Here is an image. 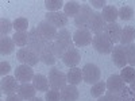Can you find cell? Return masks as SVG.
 <instances>
[{
  "label": "cell",
  "instance_id": "obj_2",
  "mask_svg": "<svg viewBox=\"0 0 135 101\" xmlns=\"http://www.w3.org/2000/svg\"><path fill=\"white\" fill-rule=\"evenodd\" d=\"M49 82H50V89L53 90H62V89L68 85V77L64 74L57 67H53L49 72Z\"/></svg>",
  "mask_w": 135,
  "mask_h": 101
},
{
  "label": "cell",
  "instance_id": "obj_27",
  "mask_svg": "<svg viewBox=\"0 0 135 101\" xmlns=\"http://www.w3.org/2000/svg\"><path fill=\"white\" fill-rule=\"evenodd\" d=\"M105 92H107V84H105L104 81H99L97 84L92 85V89H91L92 97L99 98V97H101V96H104Z\"/></svg>",
  "mask_w": 135,
  "mask_h": 101
},
{
  "label": "cell",
  "instance_id": "obj_19",
  "mask_svg": "<svg viewBox=\"0 0 135 101\" xmlns=\"http://www.w3.org/2000/svg\"><path fill=\"white\" fill-rule=\"evenodd\" d=\"M55 42L62 44L65 49H70V47H73V35H70V32L66 28L58 30V34L55 37Z\"/></svg>",
  "mask_w": 135,
  "mask_h": 101
},
{
  "label": "cell",
  "instance_id": "obj_40",
  "mask_svg": "<svg viewBox=\"0 0 135 101\" xmlns=\"http://www.w3.org/2000/svg\"><path fill=\"white\" fill-rule=\"evenodd\" d=\"M89 4H92V7H95V8H104L107 2L105 0H91Z\"/></svg>",
  "mask_w": 135,
  "mask_h": 101
},
{
  "label": "cell",
  "instance_id": "obj_38",
  "mask_svg": "<svg viewBox=\"0 0 135 101\" xmlns=\"http://www.w3.org/2000/svg\"><path fill=\"white\" fill-rule=\"evenodd\" d=\"M53 50H54V54H55V57L57 58H62V55L65 54V51L68 50V49H65L62 44H60L58 42H53Z\"/></svg>",
  "mask_w": 135,
  "mask_h": 101
},
{
  "label": "cell",
  "instance_id": "obj_22",
  "mask_svg": "<svg viewBox=\"0 0 135 101\" xmlns=\"http://www.w3.org/2000/svg\"><path fill=\"white\" fill-rule=\"evenodd\" d=\"M15 50V42L9 37H2L0 38V54L3 55H9Z\"/></svg>",
  "mask_w": 135,
  "mask_h": 101
},
{
  "label": "cell",
  "instance_id": "obj_20",
  "mask_svg": "<svg viewBox=\"0 0 135 101\" xmlns=\"http://www.w3.org/2000/svg\"><path fill=\"white\" fill-rule=\"evenodd\" d=\"M32 85L34 88L37 89L38 92H49V88H50V82H49V78L45 77L43 74H35L32 78Z\"/></svg>",
  "mask_w": 135,
  "mask_h": 101
},
{
  "label": "cell",
  "instance_id": "obj_4",
  "mask_svg": "<svg viewBox=\"0 0 135 101\" xmlns=\"http://www.w3.org/2000/svg\"><path fill=\"white\" fill-rule=\"evenodd\" d=\"M95 11H92V8L89 6H83L78 15L74 18V24L77 27V30H88L89 26V22L92 19Z\"/></svg>",
  "mask_w": 135,
  "mask_h": 101
},
{
  "label": "cell",
  "instance_id": "obj_24",
  "mask_svg": "<svg viewBox=\"0 0 135 101\" xmlns=\"http://www.w3.org/2000/svg\"><path fill=\"white\" fill-rule=\"evenodd\" d=\"M135 39V27L126 26L122 28V35H120V44L122 46H127L130 43H134Z\"/></svg>",
  "mask_w": 135,
  "mask_h": 101
},
{
  "label": "cell",
  "instance_id": "obj_25",
  "mask_svg": "<svg viewBox=\"0 0 135 101\" xmlns=\"http://www.w3.org/2000/svg\"><path fill=\"white\" fill-rule=\"evenodd\" d=\"M81 4L78 2H74V0H69V2H66L65 6H64V14L68 16V18H76L78 15V12H80L81 9Z\"/></svg>",
  "mask_w": 135,
  "mask_h": 101
},
{
  "label": "cell",
  "instance_id": "obj_14",
  "mask_svg": "<svg viewBox=\"0 0 135 101\" xmlns=\"http://www.w3.org/2000/svg\"><path fill=\"white\" fill-rule=\"evenodd\" d=\"M105 37L112 42V43H118L120 42V35H122V27L120 24H118L116 22L115 23H107L105 27H104V31Z\"/></svg>",
  "mask_w": 135,
  "mask_h": 101
},
{
  "label": "cell",
  "instance_id": "obj_39",
  "mask_svg": "<svg viewBox=\"0 0 135 101\" xmlns=\"http://www.w3.org/2000/svg\"><path fill=\"white\" fill-rule=\"evenodd\" d=\"M9 72H11L9 62H7V61H2V62H0V74H2V77H6Z\"/></svg>",
  "mask_w": 135,
  "mask_h": 101
},
{
  "label": "cell",
  "instance_id": "obj_35",
  "mask_svg": "<svg viewBox=\"0 0 135 101\" xmlns=\"http://www.w3.org/2000/svg\"><path fill=\"white\" fill-rule=\"evenodd\" d=\"M132 16H134V9H132V7H130V6H123V7L119 9V18H120L122 20H130V19H132Z\"/></svg>",
  "mask_w": 135,
  "mask_h": 101
},
{
  "label": "cell",
  "instance_id": "obj_3",
  "mask_svg": "<svg viewBox=\"0 0 135 101\" xmlns=\"http://www.w3.org/2000/svg\"><path fill=\"white\" fill-rule=\"evenodd\" d=\"M16 57H18V61L22 63V65H27V66H35L38 63L39 59V54H37L32 49H30L28 46L27 47H22L18 50L16 53Z\"/></svg>",
  "mask_w": 135,
  "mask_h": 101
},
{
  "label": "cell",
  "instance_id": "obj_16",
  "mask_svg": "<svg viewBox=\"0 0 135 101\" xmlns=\"http://www.w3.org/2000/svg\"><path fill=\"white\" fill-rule=\"evenodd\" d=\"M105 24L107 23H105V20L103 19V16H101V14L100 12H93L92 19H91V22H89L88 30L96 35V34H100V32L104 31Z\"/></svg>",
  "mask_w": 135,
  "mask_h": 101
},
{
  "label": "cell",
  "instance_id": "obj_18",
  "mask_svg": "<svg viewBox=\"0 0 135 101\" xmlns=\"http://www.w3.org/2000/svg\"><path fill=\"white\" fill-rule=\"evenodd\" d=\"M61 101H77L80 97L78 89L74 85H66L62 90H60Z\"/></svg>",
  "mask_w": 135,
  "mask_h": 101
},
{
  "label": "cell",
  "instance_id": "obj_21",
  "mask_svg": "<svg viewBox=\"0 0 135 101\" xmlns=\"http://www.w3.org/2000/svg\"><path fill=\"white\" fill-rule=\"evenodd\" d=\"M18 94H19L22 98H23V100L30 101L31 98L35 97V94H37V89L34 88V85L30 84V82H27V84H20L19 90H18Z\"/></svg>",
  "mask_w": 135,
  "mask_h": 101
},
{
  "label": "cell",
  "instance_id": "obj_9",
  "mask_svg": "<svg viewBox=\"0 0 135 101\" xmlns=\"http://www.w3.org/2000/svg\"><path fill=\"white\" fill-rule=\"evenodd\" d=\"M19 81L15 77L11 75H6L2 78V82H0V88H2V93L11 96V94H16L19 90Z\"/></svg>",
  "mask_w": 135,
  "mask_h": 101
},
{
  "label": "cell",
  "instance_id": "obj_37",
  "mask_svg": "<svg viewBox=\"0 0 135 101\" xmlns=\"http://www.w3.org/2000/svg\"><path fill=\"white\" fill-rule=\"evenodd\" d=\"M97 101H122V100H120L119 94H116V93H111V92L107 90L104 96H101V97L97 98Z\"/></svg>",
  "mask_w": 135,
  "mask_h": 101
},
{
  "label": "cell",
  "instance_id": "obj_32",
  "mask_svg": "<svg viewBox=\"0 0 135 101\" xmlns=\"http://www.w3.org/2000/svg\"><path fill=\"white\" fill-rule=\"evenodd\" d=\"M126 57H127V63L130 66H135V43H130L127 46H124Z\"/></svg>",
  "mask_w": 135,
  "mask_h": 101
},
{
  "label": "cell",
  "instance_id": "obj_28",
  "mask_svg": "<svg viewBox=\"0 0 135 101\" xmlns=\"http://www.w3.org/2000/svg\"><path fill=\"white\" fill-rule=\"evenodd\" d=\"M120 77L123 78V81H124L126 84H131L135 80V69L132 66L123 67L122 72H120Z\"/></svg>",
  "mask_w": 135,
  "mask_h": 101
},
{
  "label": "cell",
  "instance_id": "obj_5",
  "mask_svg": "<svg viewBox=\"0 0 135 101\" xmlns=\"http://www.w3.org/2000/svg\"><path fill=\"white\" fill-rule=\"evenodd\" d=\"M81 70H83V81H85L86 84L95 85V84H97L100 81L101 72H100L97 65H95V63H86Z\"/></svg>",
  "mask_w": 135,
  "mask_h": 101
},
{
  "label": "cell",
  "instance_id": "obj_11",
  "mask_svg": "<svg viewBox=\"0 0 135 101\" xmlns=\"http://www.w3.org/2000/svg\"><path fill=\"white\" fill-rule=\"evenodd\" d=\"M61 59L68 67H77V65L81 61V54L76 47H70L65 51Z\"/></svg>",
  "mask_w": 135,
  "mask_h": 101
},
{
  "label": "cell",
  "instance_id": "obj_12",
  "mask_svg": "<svg viewBox=\"0 0 135 101\" xmlns=\"http://www.w3.org/2000/svg\"><path fill=\"white\" fill-rule=\"evenodd\" d=\"M34 70L31 66H27V65H20L15 69V78L20 82V84H27L30 81H32L34 78Z\"/></svg>",
  "mask_w": 135,
  "mask_h": 101
},
{
  "label": "cell",
  "instance_id": "obj_42",
  "mask_svg": "<svg viewBox=\"0 0 135 101\" xmlns=\"http://www.w3.org/2000/svg\"><path fill=\"white\" fill-rule=\"evenodd\" d=\"M30 101H45V98H41V97H34V98H31Z\"/></svg>",
  "mask_w": 135,
  "mask_h": 101
},
{
  "label": "cell",
  "instance_id": "obj_31",
  "mask_svg": "<svg viewBox=\"0 0 135 101\" xmlns=\"http://www.w3.org/2000/svg\"><path fill=\"white\" fill-rule=\"evenodd\" d=\"M12 23H14V28L16 30V32H27L28 20L26 18H16Z\"/></svg>",
  "mask_w": 135,
  "mask_h": 101
},
{
  "label": "cell",
  "instance_id": "obj_7",
  "mask_svg": "<svg viewBox=\"0 0 135 101\" xmlns=\"http://www.w3.org/2000/svg\"><path fill=\"white\" fill-rule=\"evenodd\" d=\"M37 31L39 32V35L47 42H54L55 37H57V34H58V30L46 20L39 22L38 26H37Z\"/></svg>",
  "mask_w": 135,
  "mask_h": 101
},
{
  "label": "cell",
  "instance_id": "obj_43",
  "mask_svg": "<svg viewBox=\"0 0 135 101\" xmlns=\"http://www.w3.org/2000/svg\"><path fill=\"white\" fill-rule=\"evenodd\" d=\"M130 88H131V89H132V90L135 92V80H134V81H132V82L130 84Z\"/></svg>",
  "mask_w": 135,
  "mask_h": 101
},
{
  "label": "cell",
  "instance_id": "obj_29",
  "mask_svg": "<svg viewBox=\"0 0 135 101\" xmlns=\"http://www.w3.org/2000/svg\"><path fill=\"white\" fill-rule=\"evenodd\" d=\"M12 41L20 49L26 47V46H28V34L27 32H15L12 37Z\"/></svg>",
  "mask_w": 135,
  "mask_h": 101
},
{
  "label": "cell",
  "instance_id": "obj_34",
  "mask_svg": "<svg viewBox=\"0 0 135 101\" xmlns=\"http://www.w3.org/2000/svg\"><path fill=\"white\" fill-rule=\"evenodd\" d=\"M122 101H135V92L130 86H124V89L119 93Z\"/></svg>",
  "mask_w": 135,
  "mask_h": 101
},
{
  "label": "cell",
  "instance_id": "obj_17",
  "mask_svg": "<svg viewBox=\"0 0 135 101\" xmlns=\"http://www.w3.org/2000/svg\"><path fill=\"white\" fill-rule=\"evenodd\" d=\"M39 59H41V62H43L47 66H53L57 62V57H55L54 50H53V42H50L47 46L42 50V53L39 54Z\"/></svg>",
  "mask_w": 135,
  "mask_h": 101
},
{
  "label": "cell",
  "instance_id": "obj_30",
  "mask_svg": "<svg viewBox=\"0 0 135 101\" xmlns=\"http://www.w3.org/2000/svg\"><path fill=\"white\" fill-rule=\"evenodd\" d=\"M64 6L65 3L61 0H46L45 2V7L47 8V12H58Z\"/></svg>",
  "mask_w": 135,
  "mask_h": 101
},
{
  "label": "cell",
  "instance_id": "obj_26",
  "mask_svg": "<svg viewBox=\"0 0 135 101\" xmlns=\"http://www.w3.org/2000/svg\"><path fill=\"white\" fill-rule=\"evenodd\" d=\"M103 19L108 23H115L116 19L119 18V9L115 6H105L103 8V14H101Z\"/></svg>",
  "mask_w": 135,
  "mask_h": 101
},
{
  "label": "cell",
  "instance_id": "obj_1",
  "mask_svg": "<svg viewBox=\"0 0 135 101\" xmlns=\"http://www.w3.org/2000/svg\"><path fill=\"white\" fill-rule=\"evenodd\" d=\"M92 46L100 54H112V50H114V43L105 37L104 32L96 34V35L93 37Z\"/></svg>",
  "mask_w": 135,
  "mask_h": 101
},
{
  "label": "cell",
  "instance_id": "obj_33",
  "mask_svg": "<svg viewBox=\"0 0 135 101\" xmlns=\"http://www.w3.org/2000/svg\"><path fill=\"white\" fill-rule=\"evenodd\" d=\"M12 28H14V23H11V22L6 18L0 19V35L2 37H7Z\"/></svg>",
  "mask_w": 135,
  "mask_h": 101
},
{
  "label": "cell",
  "instance_id": "obj_41",
  "mask_svg": "<svg viewBox=\"0 0 135 101\" xmlns=\"http://www.w3.org/2000/svg\"><path fill=\"white\" fill-rule=\"evenodd\" d=\"M6 101H23V98H22L18 93L16 94H11V96H7Z\"/></svg>",
  "mask_w": 135,
  "mask_h": 101
},
{
  "label": "cell",
  "instance_id": "obj_23",
  "mask_svg": "<svg viewBox=\"0 0 135 101\" xmlns=\"http://www.w3.org/2000/svg\"><path fill=\"white\" fill-rule=\"evenodd\" d=\"M66 77H68V84L77 86L83 81V70L80 67H70L69 72L66 73Z\"/></svg>",
  "mask_w": 135,
  "mask_h": 101
},
{
  "label": "cell",
  "instance_id": "obj_8",
  "mask_svg": "<svg viewBox=\"0 0 135 101\" xmlns=\"http://www.w3.org/2000/svg\"><path fill=\"white\" fill-rule=\"evenodd\" d=\"M45 20L51 23L55 28H65V26H68V22H69V18H68L64 12L58 11V12H46L45 14Z\"/></svg>",
  "mask_w": 135,
  "mask_h": 101
},
{
  "label": "cell",
  "instance_id": "obj_15",
  "mask_svg": "<svg viewBox=\"0 0 135 101\" xmlns=\"http://www.w3.org/2000/svg\"><path fill=\"white\" fill-rule=\"evenodd\" d=\"M112 62H114L118 67H126L127 65V57H126V51H124V46L122 44H116L112 50Z\"/></svg>",
  "mask_w": 135,
  "mask_h": 101
},
{
  "label": "cell",
  "instance_id": "obj_36",
  "mask_svg": "<svg viewBox=\"0 0 135 101\" xmlns=\"http://www.w3.org/2000/svg\"><path fill=\"white\" fill-rule=\"evenodd\" d=\"M45 101H61L60 90H53V89H50L45 94Z\"/></svg>",
  "mask_w": 135,
  "mask_h": 101
},
{
  "label": "cell",
  "instance_id": "obj_10",
  "mask_svg": "<svg viewBox=\"0 0 135 101\" xmlns=\"http://www.w3.org/2000/svg\"><path fill=\"white\" fill-rule=\"evenodd\" d=\"M93 41L92 32L89 30H77L73 34V43L78 47H84V46H89Z\"/></svg>",
  "mask_w": 135,
  "mask_h": 101
},
{
  "label": "cell",
  "instance_id": "obj_6",
  "mask_svg": "<svg viewBox=\"0 0 135 101\" xmlns=\"http://www.w3.org/2000/svg\"><path fill=\"white\" fill-rule=\"evenodd\" d=\"M49 43H50V42L45 41V39L39 35V32L37 31V27L30 30V32H28V47L32 49L37 54H41L42 50L46 47Z\"/></svg>",
  "mask_w": 135,
  "mask_h": 101
},
{
  "label": "cell",
  "instance_id": "obj_13",
  "mask_svg": "<svg viewBox=\"0 0 135 101\" xmlns=\"http://www.w3.org/2000/svg\"><path fill=\"white\" fill-rule=\"evenodd\" d=\"M107 90L111 92V93H116L119 94L123 89H124V81H123V78L120 77V74H114V75H111L108 80H107Z\"/></svg>",
  "mask_w": 135,
  "mask_h": 101
}]
</instances>
